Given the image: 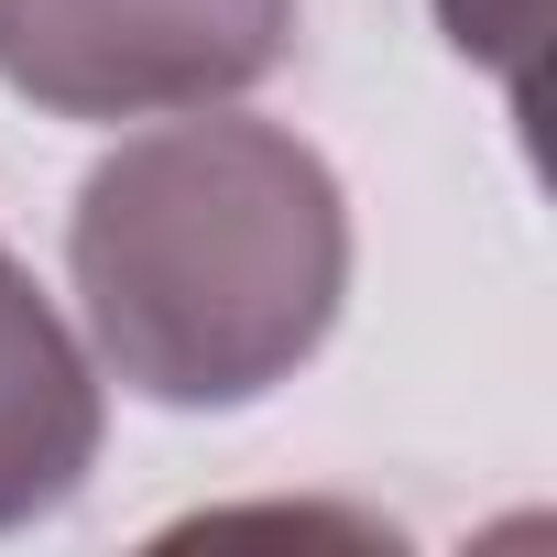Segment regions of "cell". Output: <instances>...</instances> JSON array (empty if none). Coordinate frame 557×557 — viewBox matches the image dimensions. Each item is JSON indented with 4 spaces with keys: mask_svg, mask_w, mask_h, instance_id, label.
<instances>
[{
    "mask_svg": "<svg viewBox=\"0 0 557 557\" xmlns=\"http://www.w3.org/2000/svg\"><path fill=\"white\" fill-rule=\"evenodd\" d=\"M66 273L110 383L175 416H230L329 350L350 296V197L285 121L164 110L88 164Z\"/></svg>",
    "mask_w": 557,
    "mask_h": 557,
    "instance_id": "cell-1",
    "label": "cell"
},
{
    "mask_svg": "<svg viewBox=\"0 0 557 557\" xmlns=\"http://www.w3.org/2000/svg\"><path fill=\"white\" fill-rule=\"evenodd\" d=\"M296 55V0H0V88L45 121L219 110Z\"/></svg>",
    "mask_w": 557,
    "mask_h": 557,
    "instance_id": "cell-2",
    "label": "cell"
},
{
    "mask_svg": "<svg viewBox=\"0 0 557 557\" xmlns=\"http://www.w3.org/2000/svg\"><path fill=\"white\" fill-rule=\"evenodd\" d=\"M99 361L0 251V535L66 513L99 470Z\"/></svg>",
    "mask_w": 557,
    "mask_h": 557,
    "instance_id": "cell-3",
    "label": "cell"
},
{
    "mask_svg": "<svg viewBox=\"0 0 557 557\" xmlns=\"http://www.w3.org/2000/svg\"><path fill=\"white\" fill-rule=\"evenodd\" d=\"M437 23H448V45L470 55V66H492L513 99H524V77H535V23H546V0H437Z\"/></svg>",
    "mask_w": 557,
    "mask_h": 557,
    "instance_id": "cell-4",
    "label": "cell"
}]
</instances>
